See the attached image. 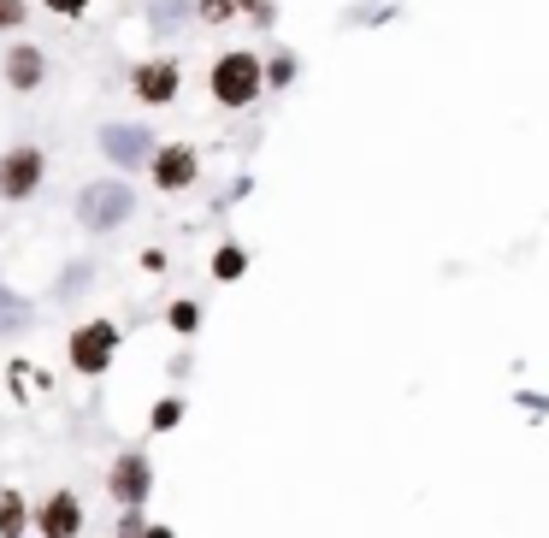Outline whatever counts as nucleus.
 <instances>
[{
	"instance_id": "ddd939ff",
	"label": "nucleus",
	"mask_w": 549,
	"mask_h": 538,
	"mask_svg": "<svg viewBox=\"0 0 549 538\" xmlns=\"http://www.w3.org/2000/svg\"><path fill=\"white\" fill-rule=\"evenodd\" d=\"M243 272H248V255L237 249V243H219V249H213V278L231 284V278H243Z\"/></svg>"
},
{
	"instance_id": "6ab92c4d",
	"label": "nucleus",
	"mask_w": 549,
	"mask_h": 538,
	"mask_svg": "<svg viewBox=\"0 0 549 538\" xmlns=\"http://www.w3.org/2000/svg\"><path fill=\"white\" fill-rule=\"evenodd\" d=\"M178 420H183V403H178V397H160V403H154V414H148V426H154V432H172Z\"/></svg>"
},
{
	"instance_id": "423d86ee",
	"label": "nucleus",
	"mask_w": 549,
	"mask_h": 538,
	"mask_svg": "<svg viewBox=\"0 0 549 538\" xmlns=\"http://www.w3.org/2000/svg\"><path fill=\"white\" fill-rule=\"evenodd\" d=\"M65 349H71V367L95 379V373H107V367H113V355H119V326H113V320H89V326H77V332H71Z\"/></svg>"
},
{
	"instance_id": "9d476101",
	"label": "nucleus",
	"mask_w": 549,
	"mask_h": 538,
	"mask_svg": "<svg viewBox=\"0 0 549 538\" xmlns=\"http://www.w3.org/2000/svg\"><path fill=\"white\" fill-rule=\"evenodd\" d=\"M36 533H42V538H77V533H83V503H77V491H71V485L48 491V497L36 503Z\"/></svg>"
},
{
	"instance_id": "a211bd4d",
	"label": "nucleus",
	"mask_w": 549,
	"mask_h": 538,
	"mask_svg": "<svg viewBox=\"0 0 549 538\" xmlns=\"http://www.w3.org/2000/svg\"><path fill=\"white\" fill-rule=\"evenodd\" d=\"M24 24H30V0H0V30L18 36Z\"/></svg>"
},
{
	"instance_id": "39448f33",
	"label": "nucleus",
	"mask_w": 549,
	"mask_h": 538,
	"mask_svg": "<svg viewBox=\"0 0 549 538\" xmlns=\"http://www.w3.org/2000/svg\"><path fill=\"white\" fill-rule=\"evenodd\" d=\"M130 95H136L142 107H172L183 95L178 54H148V60H136V66H130Z\"/></svg>"
},
{
	"instance_id": "1a4fd4ad",
	"label": "nucleus",
	"mask_w": 549,
	"mask_h": 538,
	"mask_svg": "<svg viewBox=\"0 0 549 538\" xmlns=\"http://www.w3.org/2000/svg\"><path fill=\"white\" fill-rule=\"evenodd\" d=\"M107 491H113V503L119 509H142V497L154 491V468H148V456L142 450H124L113 473H107Z\"/></svg>"
},
{
	"instance_id": "4be33fe9",
	"label": "nucleus",
	"mask_w": 549,
	"mask_h": 538,
	"mask_svg": "<svg viewBox=\"0 0 549 538\" xmlns=\"http://www.w3.org/2000/svg\"><path fill=\"white\" fill-rule=\"evenodd\" d=\"M95 0H42V12H54V18H83Z\"/></svg>"
},
{
	"instance_id": "0eeeda50",
	"label": "nucleus",
	"mask_w": 549,
	"mask_h": 538,
	"mask_svg": "<svg viewBox=\"0 0 549 538\" xmlns=\"http://www.w3.org/2000/svg\"><path fill=\"white\" fill-rule=\"evenodd\" d=\"M148 178H154L166 196H183V190H195V178H201V154H195L189 142H160L154 160H148Z\"/></svg>"
},
{
	"instance_id": "7ed1b4c3",
	"label": "nucleus",
	"mask_w": 549,
	"mask_h": 538,
	"mask_svg": "<svg viewBox=\"0 0 549 538\" xmlns=\"http://www.w3.org/2000/svg\"><path fill=\"white\" fill-rule=\"evenodd\" d=\"M95 142H101L107 166H113V172H124V178H130V172H142V166L154 160V148H160V136L148 131V125H124V119L101 125V136H95Z\"/></svg>"
},
{
	"instance_id": "20e7f679",
	"label": "nucleus",
	"mask_w": 549,
	"mask_h": 538,
	"mask_svg": "<svg viewBox=\"0 0 549 538\" xmlns=\"http://www.w3.org/2000/svg\"><path fill=\"white\" fill-rule=\"evenodd\" d=\"M48 178V154L36 142H12L0 154V202H30Z\"/></svg>"
},
{
	"instance_id": "aec40b11",
	"label": "nucleus",
	"mask_w": 549,
	"mask_h": 538,
	"mask_svg": "<svg viewBox=\"0 0 549 538\" xmlns=\"http://www.w3.org/2000/svg\"><path fill=\"white\" fill-rule=\"evenodd\" d=\"M166 320H172V332H178V337H189L195 326H201V308H195V302H172V314H166Z\"/></svg>"
},
{
	"instance_id": "2eb2a0df",
	"label": "nucleus",
	"mask_w": 549,
	"mask_h": 538,
	"mask_svg": "<svg viewBox=\"0 0 549 538\" xmlns=\"http://www.w3.org/2000/svg\"><path fill=\"white\" fill-rule=\"evenodd\" d=\"M154 6H160V12H154V30H166V24L178 30V24L195 18V6H189V0H154Z\"/></svg>"
},
{
	"instance_id": "f03ea898",
	"label": "nucleus",
	"mask_w": 549,
	"mask_h": 538,
	"mask_svg": "<svg viewBox=\"0 0 549 538\" xmlns=\"http://www.w3.org/2000/svg\"><path fill=\"white\" fill-rule=\"evenodd\" d=\"M136 213V196H130V178H101L77 196V225L83 231H119L124 219Z\"/></svg>"
},
{
	"instance_id": "4468645a",
	"label": "nucleus",
	"mask_w": 549,
	"mask_h": 538,
	"mask_svg": "<svg viewBox=\"0 0 549 538\" xmlns=\"http://www.w3.org/2000/svg\"><path fill=\"white\" fill-rule=\"evenodd\" d=\"M296 54H290V48H278V54H272V60H266V89H290V83H296Z\"/></svg>"
},
{
	"instance_id": "9b49d317",
	"label": "nucleus",
	"mask_w": 549,
	"mask_h": 538,
	"mask_svg": "<svg viewBox=\"0 0 549 538\" xmlns=\"http://www.w3.org/2000/svg\"><path fill=\"white\" fill-rule=\"evenodd\" d=\"M30 521H36V515H30V503H24V491L6 485V491H0V538H24Z\"/></svg>"
},
{
	"instance_id": "b1692460",
	"label": "nucleus",
	"mask_w": 549,
	"mask_h": 538,
	"mask_svg": "<svg viewBox=\"0 0 549 538\" xmlns=\"http://www.w3.org/2000/svg\"><path fill=\"white\" fill-rule=\"evenodd\" d=\"M142 538H178V533H172V527H154V521H148V533H142Z\"/></svg>"
},
{
	"instance_id": "f3484780",
	"label": "nucleus",
	"mask_w": 549,
	"mask_h": 538,
	"mask_svg": "<svg viewBox=\"0 0 549 538\" xmlns=\"http://www.w3.org/2000/svg\"><path fill=\"white\" fill-rule=\"evenodd\" d=\"M12 326H30V302H18L12 290H0V332H12Z\"/></svg>"
},
{
	"instance_id": "dca6fc26",
	"label": "nucleus",
	"mask_w": 549,
	"mask_h": 538,
	"mask_svg": "<svg viewBox=\"0 0 549 538\" xmlns=\"http://www.w3.org/2000/svg\"><path fill=\"white\" fill-rule=\"evenodd\" d=\"M195 18H201V24H231V18H243V12H237V0H195Z\"/></svg>"
},
{
	"instance_id": "6e6552de",
	"label": "nucleus",
	"mask_w": 549,
	"mask_h": 538,
	"mask_svg": "<svg viewBox=\"0 0 549 538\" xmlns=\"http://www.w3.org/2000/svg\"><path fill=\"white\" fill-rule=\"evenodd\" d=\"M0 77H6L12 95H36V89L48 83V54H42L36 42H12V48L0 54Z\"/></svg>"
},
{
	"instance_id": "5701e85b",
	"label": "nucleus",
	"mask_w": 549,
	"mask_h": 538,
	"mask_svg": "<svg viewBox=\"0 0 549 538\" xmlns=\"http://www.w3.org/2000/svg\"><path fill=\"white\" fill-rule=\"evenodd\" d=\"M148 533V521H142V509H124V521H119V538H142Z\"/></svg>"
},
{
	"instance_id": "f8f14e48",
	"label": "nucleus",
	"mask_w": 549,
	"mask_h": 538,
	"mask_svg": "<svg viewBox=\"0 0 549 538\" xmlns=\"http://www.w3.org/2000/svg\"><path fill=\"white\" fill-rule=\"evenodd\" d=\"M6 379H12V397L48 391V373H42V367H30V361H12V367H6Z\"/></svg>"
},
{
	"instance_id": "f257e3e1",
	"label": "nucleus",
	"mask_w": 549,
	"mask_h": 538,
	"mask_svg": "<svg viewBox=\"0 0 549 538\" xmlns=\"http://www.w3.org/2000/svg\"><path fill=\"white\" fill-rule=\"evenodd\" d=\"M207 95L213 107L225 113H248L260 95H266V60L254 48H225L213 66H207Z\"/></svg>"
},
{
	"instance_id": "412c9836",
	"label": "nucleus",
	"mask_w": 549,
	"mask_h": 538,
	"mask_svg": "<svg viewBox=\"0 0 549 538\" xmlns=\"http://www.w3.org/2000/svg\"><path fill=\"white\" fill-rule=\"evenodd\" d=\"M237 12H243L248 24H260V30H266V24L278 18V6H272V0H237Z\"/></svg>"
}]
</instances>
